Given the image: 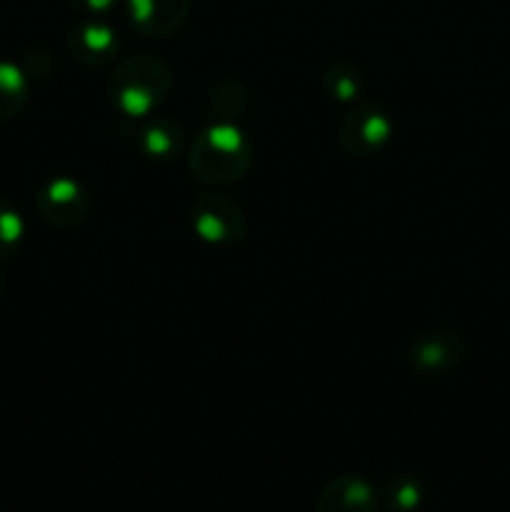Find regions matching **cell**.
I'll list each match as a JSON object with an SVG mask.
<instances>
[{
  "label": "cell",
  "mask_w": 510,
  "mask_h": 512,
  "mask_svg": "<svg viewBox=\"0 0 510 512\" xmlns=\"http://www.w3.org/2000/svg\"><path fill=\"white\" fill-rule=\"evenodd\" d=\"M253 165V148L233 123H215L195 138L188 168L200 183L223 185L243 178Z\"/></svg>",
  "instance_id": "obj_1"
},
{
  "label": "cell",
  "mask_w": 510,
  "mask_h": 512,
  "mask_svg": "<svg viewBox=\"0 0 510 512\" xmlns=\"http://www.w3.org/2000/svg\"><path fill=\"white\" fill-rule=\"evenodd\" d=\"M170 83L173 78L163 60L155 55H135L115 68L108 90L115 110L128 118H145L163 103Z\"/></svg>",
  "instance_id": "obj_2"
},
{
  "label": "cell",
  "mask_w": 510,
  "mask_h": 512,
  "mask_svg": "<svg viewBox=\"0 0 510 512\" xmlns=\"http://www.w3.org/2000/svg\"><path fill=\"white\" fill-rule=\"evenodd\" d=\"M190 220H193L195 233L205 243L213 245L238 243V240H243L245 230H248L243 208L233 198L220 193H200L193 200Z\"/></svg>",
  "instance_id": "obj_3"
},
{
  "label": "cell",
  "mask_w": 510,
  "mask_h": 512,
  "mask_svg": "<svg viewBox=\"0 0 510 512\" xmlns=\"http://www.w3.org/2000/svg\"><path fill=\"white\" fill-rule=\"evenodd\" d=\"M390 133H393V120L388 118V113L373 100H360L340 123V145L350 155L368 158L388 143Z\"/></svg>",
  "instance_id": "obj_4"
},
{
  "label": "cell",
  "mask_w": 510,
  "mask_h": 512,
  "mask_svg": "<svg viewBox=\"0 0 510 512\" xmlns=\"http://www.w3.org/2000/svg\"><path fill=\"white\" fill-rule=\"evenodd\" d=\"M40 218L53 228H75L90 210V195L73 178H53L38 190L35 198Z\"/></svg>",
  "instance_id": "obj_5"
},
{
  "label": "cell",
  "mask_w": 510,
  "mask_h": 512,
  "mask_svg": "<svg viewBox=\"0 0 510 512\" xmlns=\"http://www.w3.org/2000/svg\"><path fill=\"white\" fill-rule=\"evenodd\" d=\"M190 0H128L130 23L148 38H168L183 28Z\"/></svg>",
  "instance_id": "obj_6"
},
{
  "label": "cell",
  "mask_w": 510,
  "mask_h": 512,
  "mask_svg": "<svg viewBox=\"0 0 510 512\" xmlns=\"http://www.w3.org/2000/svg\"><path fill=\"white\" fill-rule=\"evenodd\" d=\"M465 355V345L460 335L450 330L420 335L410 350V365L423 375H445L458 368Z\"/></svg>",
  "instance_id": "obj_7"
},
{
  "label": "cell",
  "mask_w": 510,
  "mask_h": 512,
  "mask_svg": "<svg viewBox=\"0 0 510 512\" xmlns=\"http://www.w3.org/2000/svg\"><path fill=\"white\" fill-rule=\"evenodd\" d=\"M315 512H378V493L368 480L343 475L320 490Z\"/></svg>",
  "instance_id": "obj_8"
},
{
  "label": "cell",
  "mask_w": 510,
  "mask_h": 512,
  "mask_svg": "<svg viewBox=\"0 0 510 512\" xmlns=\"http://www.w3.org/2000/svg\"><path fill=\"white\" fill-rule=\"evenodd\" d=\"M70 50L83 65H108L118 55V35L103 20H83L70 30Z\"/></svg>",
  "instance_id": "obj_9"
},
{
  "label": "cell",
  "mask_w": 510,
  "mask_h": 512,
  "mask_svg": "<svg viewBox=\"0 0 510 512\" xmlns=\"http://www.w3.org/2000/svg\"><path fill=\"white\" fill-rule=\"evenodd\" d=\"M28 100V78L13 63L0 60V123L15 118Z\"/></svg>",
  "instance_id": "obj_10"
},
{
  "label": "cell",
  "mask_w": 510,
  "mask_h": 512,
  "mask_svg": "<svg viewBox=\"0 0 510 512\" xmlns=\"http://www.w3.org/2000/svg\"><path fill=\"white\" fill-rule=\"evenodd\" d=\"M140 135V148L155 160H168L180 150V128L170 120H155Z\"/></svg>",
  "instance_id": "obj_11"
},
{
  "label": "cell",
  "mask_w": 510,
  "mask_h": 512,
  "mask_svg": "<svg viewBox=\"0 0 510 512\" xmlns=\"http://www.w3.org/2000/svg\"><path fill=\"white\" fill-rule=\"evenodd\" d=\"M23 238H25L23 215L18 213L15 205H10L8 200L0 198V263H5V260H10L15 253H18Z\"/></svg>",
  "instance_id": "obj_12"
},
{
  "label": "cell",
  "mask_w": 510,
  "mask_h": 512,
  "mask_svg": "<svg viewBox=\"0 0 510 512\" xmlns=\"http://www.w3.org/2000/svg\"><path fill=\"white\" fill-rule=\"evenodd\" d=\"M385 500H388L390 510H398V512L418 510L420 503H423V485H420L415 478H408V475L395 478L390 480Z\"/></svg>",
  "instance_id": "obj_13"
},
{
  "label": "cell",
  "mask_w": 510,
  "mask_h": 512,
  "mask_svg": "<svg viewBox=\"0 0 510 512\" xmlns=\"http://www.w3.org/2000/svg\"><path fill=\"white\" fill-rule=\"evenodd\" d=\"M325 88H328V93L338 100H358L360 95L358 70L340 63L333 65V68L325 73Z\"/></svg>",
  "instance_id": "obj_14"
},
{
  "label": "cell",
  "mask_w": 510,
  "mask_h": 512,
  "mask_svg": "<svg viewBox=\"0 0 510 512\" xmlns=\"http://www.w3.org/2000/svg\"><path fill=\"white\" fill-rule=\"evenodd\" d=\"M70 5H73L75 10H80V13L85 15H105L110 13V10L118 5V0H70Z\"/></svg>",
  "instance_id": "obj_15"
},
{
  "label": "cell",
  "mask_w": 510,
  "mask_h": 512,
  "mask_svg": "<svg viewBox=\"0 0 510 512\" xmlns=\"http://www.w3.org/2000/svg\"><path fill=\"white\" fill-rule=\"evenodd\" d=\"M0 295H3V280H0Z\"/></svg>",
  "instance_id": "obj_16"
}]
</instances>
